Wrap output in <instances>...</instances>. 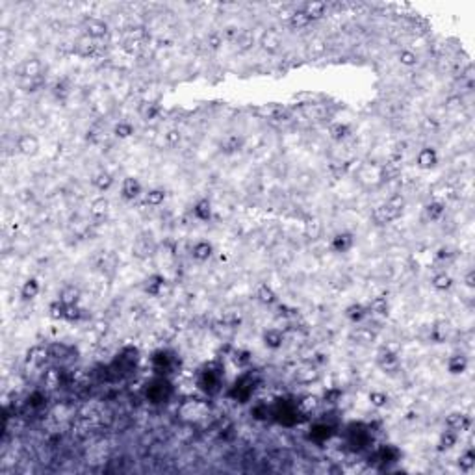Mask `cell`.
I'll list each match as a JSON object with an SVG mask.
<instances>
[{"label":"cell","mask_w":475,"mask_h":475,"mask_svg":"<svg viewBox=\"0 0 475 475\" xmlns=\"http://www.w3.org/2000/svg\"><path fill=\"white\" fill-rule=\"evenodd\" d=\"M431 284L437 291H447L453 286V279H451L447 273H437V275L432 276Z\"/></svg>","instance_id":"f1b7e54d"},{"label":"cell","mask_w":475,"mask_h":475,"mask_svg":"<svg viewBox=\"0 0 475 475\" xmlns=\"http://www.w3.org/2000/svg\"><path fill=\"white\" fill-rule=\"evenodd\" d=\"M141 193V184L137 179H132V176H128V179H125V182H123V188H121V195L123 199L126 201H136L137 197H140Z\"/></svg>","instance_id":"4fadbf2b"},{"label":"cell","mask_w":475,"mask_h":475,"mask_svg":"<svg viewBox=\"0 0 475 475\" xmlns=\"http://www.w3.org/2000/svg\"><path fill=\"white\" fill-rule=\"evenodd\" d=\"M93 186L98 191H108L113 186V176L108 171H101V173H97V175L93 176Z\"/></svg>","instance_id":"484cf974"},{"label":"cell","mask_w":475,"mask_h":475,"mask_svg":"<svg viewBox=\"0 0 475 475\" xmlns=\"http://www.w3.org/2000/svg\"><path fill=\"white\" fill-rule=\"evenodd\" d=\"M17 150L25 156H34L39 152V140L34 134H23L17 137Z\"/></svg>","instance_id":"8992f818"},{"label":"cell","mask_w":475,"mask_h":475,"mask_svg":"<svg viewBox=\"0 0 475 475\" xmlns=\"http://www.w3.org/2000/svg\"><path fill=\"white\" fill-rule=\"evenodd\" d=\"M369 312L371 314H377V315H383L388 312V301L386 297L379 295V297H373L371 299V303H369Z\"/></svg>","instance_id":"d6a6232c"},{"label":"cell","mask_w":475,"mask_h":475,"mask_svg":"<svg viewBox=\"0 0 475 475\" xmlns=\"http://www.w3.org/2000/svg\"><path fill=\"white\" fill-rule=\"evenodd\" d=\"M74 50H76L82 58H89V56H93L95 50H97V43H95V39L93 37H89V35L84 34L76 39V43H74Z\"/></svg>","instance_id":"30bf717a"},{"label":"cell","mask_w":475,"mask_h":475,"mask_svg":"<svg viewBox=\"0 0 475 475\" xmlns=\"http://www.w3.org/2000/svg\"><path fill=\"white\" fill-rule=\"evenodd\" d=\"M132 252H134V256L136 258L145 260V258L152 256L156 252V245H154V242L150 240V236H140V237H136V242L132 243Z\"/></svg>","instance_id":"277c9868"},{"label":"cell","mask_w":475,"mask_h":475,"mask_svg":"<svg viewBox=\"0 0 475 475\" xmlns=\"http://www.w3.org/2000/svg\"><path fill=\"white\" fill-rule=\"evenodd\" d=\"M19 73L23 78H28V80H34V78H39L43 74V63L41 60L37 58H28L25 62L21 63Z\"/></svg>","instance_id":"ba28073f"},{"label":"cell","mask_w":475,"mask_h":475,"mask_svg":"<svg viewBox=\"0 0 475 475\" xmlns=\"http://www.w3.org/2000/svg\"><path fill=\"white\" fill-rule=\"evenodd\" d=\"M208 45L212 47V49H219V45H221V37H219L217 34H212L208 37Z\"/></svg>","instance_id":"f907efd6"},{"label":"cell","mask_w":475,"mask_h":475,"mask_svg":"<svg viewBox=\"0 0 475 475\" xmlns=\"http://www.w3.org/2000/svg\"><path fill=\"white\" fill-rule=\"evenodd\" d=\"M464 281H466V286H468V288H473V286H475V282H473V281H475V273H473V271H468V275H466Z\"/></svg>","instance_id":"816d5d0a"},{"label":"cell","mask_w":475,"mask_h":475,"mask_svg":"<svg viewBox=\"0 0 475 475\" xmlns=\"http://www.w3.org/2000/svg\"><path fill=\"white\" fill-rule=\"evenodd\" d=\"M193 215L199 219V221H210V217H212V206H210V201L201 199L199 203L193 206Z\"/></svg>","instance_id":"cb8c5ba5"},{"label":"cell","mask_w":475,"mask_h":475,"mask_svg":"<svg viewBox=\"0 0 475 475\" xmlns=\"http://www.w3.org/2000/svg\"><path fill=\"white\" fill-rule=\"evenodd\" d=\"M39 290H41L39 282L35 281V279H28V281L23 284V288H21V297L26 301H32L39 295Z\"/></svg>","instance_id":"d4e9b609"},{"label":"cell","mask_w":475,"mask_h":475,"mask_svg":"<svg viewBox=\"0 0 475 475\" xmlns=\"http://www.w3.org/2000/svg\"><path fill=\"white\" fill-rule=\"evenodd\" d=\"M113 134H115L119 140H126V137H130L132 134H134V126L128 121H119L113 126Z\"/></svg>","instance_id":"836d02e7"},{"label":"cell","mask_w":475,"mask_h":475,"mask_svg":"<svg viewBox=\"0 0 475 475\" xmlns=\"http://www.w3.org/2000/svg\"><path fill=\"white\" fill-rule=\"evenodd\" d=\"M288 23H290L291 28L299 30V28H306V26L310 25L312 21H310V17H308V15H306L303 10H295V11H291Z\"/></svg>","instance_id":"4316f807"},{"label":"cell","mask_w":475,"mask_h":475,"mask_svg":"<svg viewBox=\"0 0 475 475\" xmlns=\"http://www.w3.org/2000/svg\"><path fill=\"white\" fill-rule=\"evenodd\" d=\"M240 145H242V140L236 137V136L227 137V140L221 143V147H223L225 150H236V149H240Z\"/></svg>","instance_id":"c3c4849f"},{"label":"cell","mask_w":475,"mask_h":475,"mask_svg":"<svg viewBox=\"0 0 475 475\" xmlns=\"http://www.w3.org/2000/svg\"><path fill=\"white\" fill-rule=\"evenodd\" d=\"M462 106H464V98L461 95H453L446 101L447 112H459V110H462Z\"/></svg>","instance_id":"7bdbcfd3"},{"label":"cell","mask_w":475,"mask_h":475,"mask_svg":"<svg viewBox=\"0 0 475 475\" xmlns=\"http://www.w3.org/2000/svg\"><path fill=\"white\" fill-rule=\"evenodd\" d=\"M379 366L384 369V371H395L399 366V359L398 354L392 353V351H383L381 357H379Z\"/></svg>","instance_id":"ffe728a7"},{"label":"cell","mask_w":475,"mask_h":475,"mask_svg":"<svg viewBox=\"0 0 475 475\" xmlns=\"http://www.w3.org/2000/svg\"><path fill=\"white\" fill-rule=\"evenodd\" d=\"M447 323H438L437 327H432V340L434 342H438V344H442V342H446L447 338Z\"/></svg>","instance_id":"b9f144b4"},{"label":"cell","mask_w":475,"mask_h":475,"mask_svg":"<svg viewBox=\"0 0 475 475\" xmlns=\"http://www.w3.org/2000/svg\"><path fill=\"white\" fill-rule=\"evenodd\" d=\"M345 315L349 318L353 323H359V321H362L366 315H368V310L364 308L362 305H353V306H349L347 310H345Z\"/></svg>","instance_id":"d590c367"},{"label":"cell","mask_w":475,"mask_h":475,"mask_svg":"<svg viewBox=\"0 0 475 475\" xmlns=\"http://www.w3.org/2000/svg\"><path fill=\"white\" fill-rule=\"evenodd\" d=\"M323 232V225L320 219H308L305 223V236L308 240H318Z\"/></svg>","instance_id":"f546056e"},{"label":"cell","mask_w":475,"mask_h":475,"mask_svg":"<svg viewBox=\"0 0 475 475\" xmlns=\"http://www.w3.org/2000/svg\"><path fill=\"white\" fill-rule=\"evenodd\" d=\"M318 405H320V398H315V395H306V398L301 399L299 408L303 412H312V410L318 408Z\"/></svg>","instance_id":"f35d334b"},{"label":"cell","mask_w":475,"mask_h":475,"mask_svg":"<svg viewBox=\"0 0 475 475\" xmlns=\"http://www.w3.org/2000/svg\"><path fill=\"white\" fill-rule=\"evenodd\" d=\"M375 332H371V329H366V327H362V329H359L357 332H354V338H357V342L359 344H364V345H368V344H371L375 340Z\"/></svg>","instance_id":"74e56055"},{"label":"cell","mask_w":475,"mask_h":475,"mask_svg":"<svg viewBox=\"0 0 475 475\" xmlns=\"http://www.w3.org/2000/svg\"><path fill=\"white\" fill-rule=\"evenodd\" d=\"M353 243H354L353 234L340 232V234H336V236L332 237V242H330V247H332V251H334V252H347L351 247H353Z\"/></svg>","instance_id":"7c38bea8"},{"label":"cell","mask_w":475,"mask_h":475,"mask_svg":"<svg viewBox=\"0 0 475 475\" xmlns=\"http://www.w3.org/2000/svg\"><path fill=\"white\" fill-rule=\"evenodd\" d=\"M145 395L150 403H164L165 399H169L171 395V386L164 379H154L152 383L147 386Z\"/></svg>","instance_id":"3957f363"},{"label":"cell","mask_w":475,"mask_h":475,"mask_svg":"<svg viewBox=\"0 0 475 475\" xmlns=\"http://www.w3.org/2000/svg\"><path fill=\"white\" fill-rule=\"evenodd\" d=\"M357 182H359L362 188L366 189H375L379 186H383L386 182V176H384V165L375 164V162H368V164H362L354 175Z\"/></svg>","instance_id":"7a4b0ae2"},{"label":"cell","mask_w":475,"mask_h":475,"mask_svg":"<svg viewBox=\"0 0 475 475\" xmlns=\"http://www.w3.org/2000/svg\"><path fill=\"white\" fill-rule=\"evenodd\" d=\"M256 299L262 303V305H275L276 301H279V297H276L275 290H273L271 286H267V284H260V286L256 288Z\"/></svg>","instance_id":"ac0fdd59"},{"label":"cell","mask_w":475,"mask_h":475,"mask_svg":"<svg viewBox=\"0 0 475 475\" xmlns=\"http://www.w3.org/2000/svg\"><path fill=\"white\" fill-rule=\"evenodd\" d=\"M459 466H461V470L470 471L471 468L475 466V455H473V451L468 449L466 453H462L461 459H459Z\"/></svg>","instance_id":"ab89813d"},{"label":"cell","mask_w":475,"mask_h":475,"mask_svg":"<svg viewBox=\"0 0 475 475\" xmlns=\"http://www.w3.org/2000/svg\"><path fill=\"white\" fill-rule=\"evenodd\" d=\"M425 213L431 221H438V219H442V215L446 213V204L442 203V201H438V199L431 201V203L427 204Z\"/></svg>","instance_id":"603a6c76"},{"label":"cell","mask_w":475,"mask_h":475,"mask_svg":"<svg viewBox=\"0 0 475 475\" xmlns=\"http://www.w3.org/2000/svg\"><path fill=\"white\" fill-rule=\"evenodd\" d=\"M50 315H52L54 320H63L65 318V305L56 301L54 305H50Z\"/></svg>","instance_id":"7dc6e473"},{"label":"cell","mask_w":475,"mask_h":475,"mask_svg":"<svg viewBox=\"0 0 475 475\" xmlns=\"http://www.w3.org/2000/svg\"><path fill=\"white\" fill-rule=\"evenodd\" d=\"M164 201H165V191L160 188L150 189V191L145 193V203L149 206H160V204H164Z\"/></svg>","instance_id":"4dcf8cb0"},{"label":"cell","mask_w":475,"mask_h":475,"mask_svg":"<svg viewBox=\"0 0 475 475\" xmlns=\"http://www.w3.org/2000/svg\"><path fill=\"white\" fill-rule=\"evenodd\" d=\"M162 286H164V276H162V275H152L149 281H147L145 290H147V293H150V295H158V293H160V290H162Z\"/></svg>","instance_id":"8d00e7d4"},{"label":"cell","mask_w":475,"mask_h":475,"mask_svg":"<svg viewBox=\"0 0 475 475\" xmlns=\"http://www.w3.org/2000/svg\"><path fill=\"white\" fill-rule=\"evenodd\" d=\"M260 45H262V49L266 50V52L275 54V52H279L282 47V35L273 28L266 30L262 34V39H260Z\"/></svg>","instance_id":"5b68a950"},{"label":"cell","mask_w":475,"mask_h":475,"mask_svg":"<svg viewBox=\"0 0 475 475\" xmlns=\"http://www.w3.org/2000/svg\"><path fill=\"white\" fill-rule=\"evenodd\" d=\"M446 423H447V427H449L451 431H455V432L466 431V429L470 427V418L464 416V414L457 412V414H451V416L446 420Z\"/></svg>","instance_id":"d6986e66"},{"label":"cell","mask_w":475,"mask_h":475,"mask_svg":"<svg viewBox=\"0 0 475 475\" xmlns=\"http://www.w3.org/2000/svg\"><path fill=\"white\" fill-rule=\"evenodd\" d=\"M405 204H407V201H405V197H403L401 193L392 195L386 203L381 204V206H377V208L373 210V213H371V215H373V221L377 225L392 223V221H395V219L403 213Z\"/></svg>","instance_id":"6da1fadb"},{"label":"cell","mask_w":475,"mask_h":475,"mask_svg":"<svg viewBox=\"0 0 475 475\" xmlns=\"http://www.w3.org/2000/svg\"><path fill=\"white\" fill-rule=\"evenodd\" d=\"M310 54L312 56H323L327 50V45L325 41H321V39H314V41H310Z\"/></svg>","instance_id":"bcb514c9"},{"label":"cell","mask_w":475,"mask_h":475,"mask_svg":"<svg viewBox=\"0 0 475 475\" xmlns=\"http://www.w3.org/2000/svg\"><path fill=\"white\" fill-rule=\"evenodd\" d=\"M212 254H213V245L210 242H206V240H199V242L191 247V256H193L197 262H206Z\"/></svg>","instance_id":"8fae6325"},{"label":"cell","mask_w":475,"mask_h":475,"mask_svg":"<svg viewBox=\"0 0 475 475\" xmlns=\"http://www.w3.org/2000/svg\"><path fill=\"white\" fill-rule=\"evenodd\" d=\"M201 386L206 390V392H217L219 388V377L215 371H204L203 379H201Z\"/></svg>","instance_id":"83f0119b"},{"label":"cell","mask_w":475,"mask_h":475,"mask_svg":"<svg viewBox=\"0 0 475 475\" xmlns=\"http://www.w3.org/2000/svg\"><path fill=\"white\" fill-rule=\"evenodd\" d=\"M318 377H320V371H318L314 366H306V368H303L301 371H297V379L305 384L312 383V381H318Z\"/></svg>","instance_id":"e575fe53"},{"label":"cell","mask_w":475,"mask_h":475,"mask_svg":"<svg viewBox=\"0 0 475 475\" xmlns=\"http://www.w3.org/2000/svg\"><path fill=\"white\" fill-rule=\"evenodd\" d=\"M108 210H110V201H108L106 197H97V199H93L91 206H89V213L97 219L104 217L108 213Z\"/></svg>","instance_id":"44dd1931"},{"label":"cell","mask_w":475,"mask_h":475,"mask_svg":"<svg viewBox=\"0 0 475 475\" xmlns=\"http://www.w3.org/2000/svg\"><path fill=\"white\" fill-rule=\"evenodd\" d=\"M84 30H86V35H89V37H93L97 41V39L104 37L108 34V25L102 19L91 17V19H88L84 23Z\"/></svg>","instance_id":"9c48e42d"},{"label":"cell","mask_w":475,"mask_h":475,"mask_svg":"<svg viewBox=\"0 0 475 475\" xmlns=\"http://www.w3.org/2000/svg\"><path fill=\"white\" fill-rule=\"evenodd\" d=\"M398 60L401 65H405V67H414L418 63V54L410 49H401L398 54Z\"/></svg>","instance_id":"1f68e13d"},{"label":"cell","mask_w":475,"mask_h":475,"mask_svg":"<svg viewBox=\"0 0 475 475\" xmlns=\"http://www.w3.org/2000/svg\"><path fill=\"white\" fill-rule=\"evenodd\" d=\"M180 137H182V136H180V132H179V130H169L167 134H165V141H167V143H169L171 147L179 145V143H180Z\"/></svg>","instance_id":"681fc988"},{"label":"cell","mask_w":475,"mask_h":475,"mask_svg":"<svg viewBox=\"0 0 475 475\" xmlns=\"http://www.w3.org/2000/svg\"><path fill=\"white\" fill-rule=\"evenodd\" d=\"M416 164H418V167L423 171H429V169H432V167H437L438 152L434 149H431V147H423L416 156Z\"/></svg>","instance_id":"52a82bcc"},{"label":"cell","mask_w":475,"mask_h":475,"mask_svg":"<svg viewBox=\"0 0 475 475\" xmlns=\"http://www.w3.org/2000/svg\"><path fill=\"white\" fill-rule=\"evenodd\" d=\"M457 444V432L455 431H446L442 432L440 437V449H451Z\"/></svg>","instance_id":"60d3db41"},{"label":"cell","mask_w":475,"mask_h":475,"mask_svg":"<svg viewBox=\"0 0 475 475\" xmlns=\"http://www.w3.org/2000/svg\"><path fill=\"white\" fill-rule=\"evenodd\" d=\"M369 401H371V405H373V407L383 408V407H386L388 395L384 392H371V393H369Z\"/></svg>","instance_id":"ee69618b"},{"label":"cell","mask_w":475,"mask_h":475,"mask_svg":"<svg viewBox=\"0 0 475 475\" xmlns=\"http://www.w3.org/2000/svg\"><path fill=\"white\" fill-rule=\"evenodd\" d=\"M252 45H254V34H252L251 30H242V32H237L236 49L240 50V52H247V50H251Z\"/></svg>","instance_id":"e0dca14e"},{"label":"cell","mask_w":475,"mask_h":475,"mask_svg":"<svg viewBox=\"0 0 475 475\" xmlns=\"http://www.w3.org/2000/svg\"><path fill=\"white\" fill-rule=\"evenodd\" d=\"M330 427L325 425V423H318V425L312 429V438H320V440H327L330 434Z\"/></svg>","instance_id":"f6af8a7d"},{"label":"cell","mask_w":475,"mask_h":475,"mask_svg":"<svg viewBox=\"0 0 475 475\" xmlns=\"http://www.w3.org/2000/svg\"><path fill=\"white\" fill-rule=\"evenodd\" d=\"M466 368H468V357H464V354H461V353L453 354V357H449V360H447V369H449V373H453V375L464 373Z\"/></svg>","instance_id":"9a60e30c"},{"label":"cell","mask_w":475,"mask_h":475,"mask_svg":"<svg viewBox=\"0 0 475 475\" xmlns=\"http://www.w3.org/2000/svg\"><path fill=\"white\" fill-rule=\"evenodd\" d=\"M284 340H286L284 334L276 329H267L266 332H264V344H266L269 349H281L282 345H284Z\"/></svg>","instance_id":"5bb4252c"},{"label":"cell","mask_w":475,"mask_h":475,"mask_svg":"<svg viewBox=\"0 0 475 475\" xmlns=\"http://www.w3.org/2000/svg\"><path fill=\"white\" fill-rule=\"evenodd\" d=\"M303 11H305L308 17H310V21H318V19H321V17L325 15L327 4H325V2H320V0H312V2L305 4Z\"/></svg>","instance_id":"2e32d148"},{"label":"cell","mask_w":475,"mask_h":475,"mask_svg":"<svg viewBox=\"0 0 475 475\" xmlns=\"http://www.w3.org/2000/svg\"><path fill=\"white\" fill-rule=\"evenodd\" d=\"M80 299V290L74 286H65L62 291H60V303H63L65 306H73L78 303Z\"/></svg>","instance_id":"7402d4cb"}]
</instances>
